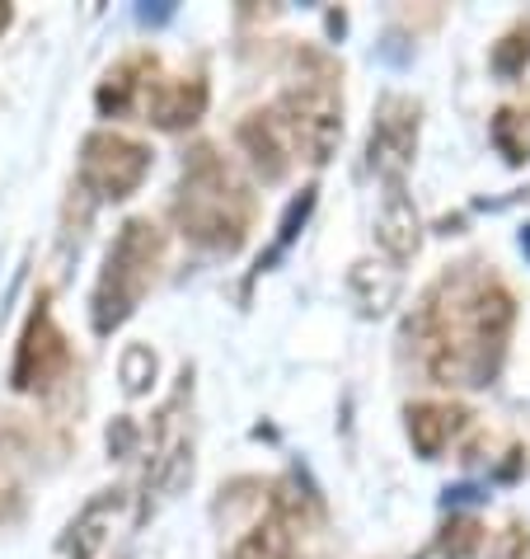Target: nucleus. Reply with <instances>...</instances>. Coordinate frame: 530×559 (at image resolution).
<instances>
[{
    "mask_svg": "<svg viewBox=\"0 0 530 559\" xmlns=\"http://www.w3.org/2000/svg\"><path fill=\"white\" fill-rule=\"evenodd\" d=\"M150 75H155V57H128V61H118V67L104 75V85H99V95H95L99 114L104 118L132 114V108L146 99Z\"/></svg>",
    "mask_w": 530,
    "mask_h": 559,
    "instance_id": "11",
    "label": "nucleus"
},
{
    "mask_svg": "<svg viewBox=\"0 0 530 559\" xmlns=\"http://www.w3.org/2000/svg\"><path fill=\"white\" fill-rule=\"evenodd\" d=\"M10 24H14V10L5 5V0H0V34H5V28H10Z\"/></svg>",
    "mask_w": 530,
    "mask_h": 559,
    "instance_id": "21",
    "label": "nucleus"
},
{
    "mask_svg": "<svg viewBox=\"0 0 530 559\" xmlns=\"http://www.w3.org/2000/svg\"><path fill=\"white\" fill-rule=\"evenodd\" d=\"M310 207H315V189H305V193H301V198H296V203L287 207V216H282V236H277V250H287V245H291L296 226H301L305 216H310Z\"/></svg>",
    "mask_w": 530,
    "mask_h": 559,
    "instance_id": "19",
    "label": "nucleus"
},
{
    "mask_svg": "<svg viewBox=\"0 0 530 559\" xmlns=\"http://www.w3.org/2000/svg\"><path fill=\"white\" fill-rule=\"evenodd\" d=\"M174 226L202 250L236 254L254 226V193L212 146H193L174 189Z\"/></svg>",
    "mask_w": 530,
    "mask_h": 559,
    "instance_id": "2",
    "label": "nucleus"
},
{
    "mask_svg": "<svg viewBox=\"0 0 530 559\" xmlns=\"http://www.w3.org/2000/svg\"><path fill=\"white\" fill-rule=\"evenodd\" d=\"M118 512H122V489L99 493V499L81 512V522H75V559H95L108 546V532H113Z\"/></svg>",
    "mask_w": 530,
    "mask_h": 559,
    "instance_id": "13",
    "label": "nucleus"
},
{
    "mask_svg": "<svg viewBox=\"0 0 530 559\" xmlns=\"http://www.w3.org/2000/svg\"><path fill=\"white\" fill-rule=\"evenodd\" d=\"M493 142H497V151H503L511 165H526L530 160V122L517 114V108H497Z\"/></svg>",
    "mask_w": 530,
    "mask_h": 559,
    "instance_id": "16",
    "label": "nucleus"
},
{
    "mask_svg": "<svg viewBox=\"0 0 530 559\" xmlns=\"http://www.w3.org/2000/svg\"><path fill=\"white\" fill-rule=\"evenodd\" d=\"M146 118L160 132H183L207 114V81L202 75H169V81H150L146 90Z\"/></svg>",
    "mask_w": 530,
    "mask_h": 559,
    "instance_id": "8",
    "label": "nucleus"
},
{
    "mask_svg": "<svg viewBox=\"0 0 530 559\" xmlns=\"http://www.w3.org/2000/svg\"><path fill=\"white\" fill-rule=\"evenodd\" d=\"M240 146L249 155V165L263 175V183H277V179H287V169H291V146H287V136L282 128L273 122V114H249L240 128Z\"/></svg>",
    "mask_w": 530,
    "mask_h": 559,
    "instance_id": "9",
    "label": "nucleus"
},
{
    "mask_svg": "<svg viewBox=\"0 0 530 559\" xmlns=\"http://www.w3.org/2000/svg\"><path fill=\"white\" fill-rule=\"evenodd\" d=\"M155 151L122 132H89L81 146V183L104 203H122L146 183Z\"/></svg>",
    "mask_w": 530,
    "mask_h": 559,
    "instance_id": "5",
    "label": "nucleus"
},
{
    "mask_svg": "<svg viewBox=\"0 0 530 559\" xmlns=\"http://www.w3.org/2000/svg\"><path fill=\"white\" fill-rule=\"evenodd\" d=\"M493 559H530V532L507 526V532L497 536V546H493Z\"/></svg>",
    "mask_w": 530,
    "mask_h": 559,
    "instance_id": "20",
    "label": "nucleus"
},
{
    "mask_svg": "<svg viewBox=\"0 0 530 559\" xmlns=\"http://www.w3.org/2000/svg\"><path fill=\"white\" fill-rule=\"evenodd\" d=\"M521 250H526V254H530V226H526V230H521Z\"/></svg>",
    "mask_w": 530,
    "mask_h": 559,
    "instance_id": "22",
    "label": "nucleus"
},
{
    "mask_svg": "<svg viewBox=\"0 0 530 559\" xmlns=\"http://www.w3.org/2000/svg\"><path fill=\"white\" fill-rule=\"evenodd\" d=\"M517 324V297L493 273L442 277L418 306L409 334L423 348V367L436 385H493Z\"/></svg>",
    "mask_w": 530,
    "mask_h": 559,
    "instance_id": "1",
    "label": "nucleus"
},
{
    "mask_svg": "<svg viewBox=\"0 0 530 559\" xmlns=\"http://www.w3.org/2000/svg\"><path fill=\"white\" fill-rule=\"evenodd\" d=\"M409 442H413V452L418 456H442L446 452V442L456 438V432L465 428V414L460 405H436V400H423V405H409Z\"/></svg>",
    "mask_w": 530,
    "mask_h": 559,
    "instance_id": "12",
    "label": "nucleus"
},
{
    "mask_svg": "<svg viewBox=\"0 0 530 559\" xmlns=\"http://www.w3.org/2000/svg\"><path fill=\"white\" fill-rule=\"evenodd\" d=\"M155 377V357H150V348H128V357H122V385H128L132 395H142L146 391V381Z\"/></svg>",
    "mask_w": 530,
    "mask_h": 559,
    "instance_id": "18",
    "label": "nucleus"
},
{
    "mask_svg": "<svg viewBox=\"0 0 530 559\" xmlns=\"http://www.w3.org/2000/svg\"><path fill=\"white\" fill-rule=\"evenodd\" d=\"M483 546V522L479 518H450L432 546V559H474Z\"/></svg>",
    "mask_w": 530,
    "mask_h": 559,
    "instance_id": "15",
    "label": "nucleus"
},
{
    "mask_svg": "<svg viewBox=\"0 0 530 559\" xmlns=\"http://www.w3.org/2000/svg\"><path fill=\"white\" fill-rule=\"evenodd\" d=\"M160 263H165V230L155 226L150 216L122 222L118 240L108 245V254H104V273L95 283V297H89L95 334H113L136 316V306H142V297L150 292Z\"/></svg>",
    "mask_w": 530,
    "mask_h": 559,
    "instance_id": "3",
    "label": "nucleus"
},
{
    "mask_svg": "<svg viewBox=\"0 0 530 559\" xmlns=\"http://www.w3.org/2000/svg\"><path fill=\"white\" fill-rule=\"evenodd\" d=\"M526 67H530V24H517L493 43V71L511 81V75H521Z\"/></svg>",
    "mask_w": 530,
    "mask_h": 559,
    "instance_id": "17",
    "label": "nucleus"
},
{
    "mask_svg": "<svg viewBox=\"0 0 530 559\" xmlns=\"http://www.w3.org/2000/svg\"><path fill=\"white\" fill-rule=\"evenodd\" d=\"M310 71H301L282 90V99L273 108V122L282 128L291 155H301L310 165H324L342 136V95H338V71L320 52L301 57Z\"/></svg>",
    "mask_w": 530,
    "mask_h": 559,
    "instance_id": "4",
    "label": "nucleus"
},
{
    "mask_svg": "<svg viewBox=\"0 0 530 559\" xmlns=\"http://www.w3.org/2000/svg\"><path fill=\"white\" fill-rule=\"evenodd\" d=\"M230 559H301V550H296V532L287 522H277L273 512L263 518L258 526H249V532L240 536V546Z\"/></svg>",
    "mask_w": 530,
    "mask_h": 559,
    "instance_id": "14",
    "label": "nucleus"
},
{
    "mask_svg": "<svg viewBox=\"0 0 530 559\" xmlns=\"http://www.w3.org/2000/svg\"><path fill=\"white\" fill-rule=\"evenodd\" d=\"M418 128H423V108L418 99L385 95L376 118H371V142H366V165L376 169L385 183H403V169L413 165L418 151Z\"/></svg>",
    "mask_w": 530,
    "mask_h": 559,
    "instance_id": "7",
    "label": "nucleus"
},
{
    "mask_svg": "<svg viewBox=\"0 0 530 559\" xmlns=\"http://www.w3.org/2000/svg\"><path fill=\"white\" fill-rule=\"evenodd\" d=\"M67 371H71V344L52 316V297L43 292L24 320L20 348H14V367H10V385L24 395H43V391H52Z\"/></svg>",
    "mask_w": 530,
    "mask_h": 559,
    "instance_id": "6",
    "label": "nucleus"
},
{
    "mask_svg": "<svg viewBox=\"0 0 530 559\" xmlns=\"http://www.w3.org/2000/svg\"><path fill=\"white\" fill-rule=\"evenodd\" d=\"M376 236L385 245V254L399 259V263L413 259L418 245H423V222H418V207H413V198L403 193V183H389L381 222H376Z\"/></svg>",
    "mask_w": 530,
    "mask_h": 559,
    "instance_id": "10",
    "label": "nucleus"
}]
</instances>
